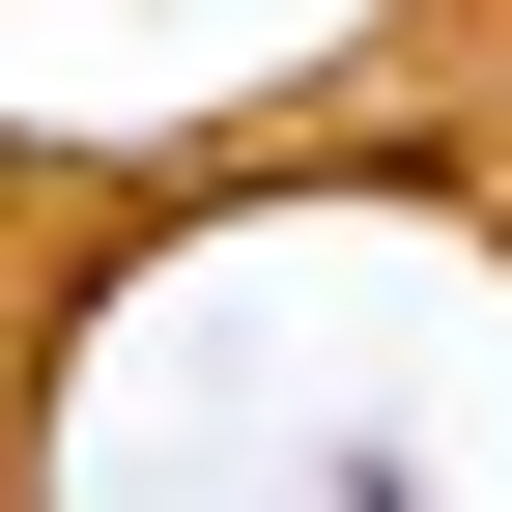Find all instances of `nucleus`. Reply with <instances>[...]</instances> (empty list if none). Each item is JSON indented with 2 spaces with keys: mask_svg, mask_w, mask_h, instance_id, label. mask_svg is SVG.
<instances>
[{
  "mask_svg": "<svg viewBox=\"0 0 512 512\" xmlns=\"http://www.w3.org/2000/svg\"><path fill=\"white\" fill-rule=\"evenodd\" d=\"M0 427H29V313H0Z\"/></svg>",
  "mask_w": 512,
  "mask_h": 512,
  "instance_id": "nucleus-1",
  "label": "nucleus"
}]
</instances>
